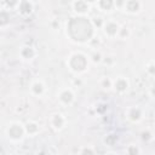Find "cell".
Returning <instances> with one entry per match:
<instances>
[{
  "instance_id": "23",
  "label": "cell",
  "mask_w": 155,
  "mask_h": 155,
  "mask_svg": "<svg viewBox=\"0 0 155 155\" xmlns=\"http://www.w3.org/2000/svg\"><path fill=\"white\" fill-rule=\"evenodd\" d=\"M102 63L105 64V65H108V67H111V65L115 64V58H114V56H111V54H105V56H103Z\"/></svg>"
},
{
  "instance_id": "27",
  "label": "cell",
  "mask_w": 155,
  "mask_h": 155,
  "mask_svg": "<svg viewBox=\"0 0 155 155\" xmlns=\"http://www.w3.org/2000/svg\"><path fill=\"white\" fill-rule=\"evenodd\" d=\"M149 94H150V97L155 98V85L150 86V88H149Z\"/></svg>"
},
{
  "instance_id": "8",
  "label": "cell",
  "mask_w": 155,
  "mask_h": 155,
  "mask_svg": "<svg viewBox=\"0 0 155 155\" xmlns=\"http://www.w3.org/2000/svg\"><path fill=\"white\" fill-rule=\"evenodd\" d=\"M113 90L117 94H125L130 90V80L124 75L113 79Z\"/></svg>"
},
{
  "instance_id": "6",
  "label": "cell",
  "mask_w": 155,
  "mask_h": 155,
  "mask_svg": "<svg viewBox=\"0 0 155 155\" xmlns=\"http://www.w3.org/2000/svg\"><path fill=\"white\" fill-rule=\"evenodd\" d=\"M67 122H68V120H67L65 115L62 113H53L48 119V124H50L51 128L57 132L64 130L67 126Z\"/></svg>"
},
{
  "instance_id": "15",
  "label": "cell",
  "mask_w": 155,
  "mask_h": 155,
  "mask_svg": "<svg viewBox=\"0 0 155 155\" xmlns=\"http://www.w3.org/2000/svg\"><path fill=\"white\" fill-rule=\"evenodd\" d=\"M24 126H25L27 136H29V137H34V136H36V134L40 132V125H39L36 121H34V120L27 121V122L24 124Z\"/></svg>"
},
{
  "instance_id": "5",
  "label": "cell",
  "mask_w": 155,
  "mask_h": 155,
  "mask_svg": "<svg viewBox=\"0 0 155 155\" xmlns=\"http://www.w3.org/2000/svg\"><path fill=\"white\" fill-rule=\"evenodd\" d=\"M120 27H121V24L117 21L110 18V19H105V22L102 27V30L107 38L115 39V38H117V33L120 30Z\"/></svg>"
},
{
  "instance_id": "12",
  "label": "cell",
  "mask_w": 155,
  "mask_h": 155,
  "mask_svg": "<svg viewBox=\"0 0 155 155\" xmlns=\"http://www.w3.org/2000/svg\"><path fill=\"white\" fill-rule=\"evenodd\" d=\"M143 2L140 0H126L124 11L128 15H138L142 11Z\"/></svg>"
},
{
  "instance_id": "14",
  "label": "cell",
  "mask_w": 155,
  "mask_h": 155,
  "mask_svg": "<svg viewBox=\"0 0 155 155\" xmlns=\"http://www.w3.org/2000/svg\"><path fill=\"white\" fill-rule=\"evenodd\" d=\"M96 7L101 12H111L113 10H115L114 0H97Z\"/></svg>"
},
{
  "instance_id": "10",
  "label": "cell",
  "mask_w": 155,
  "mask_h": 155,
  "mask_svg": "<svg viewBox=\"0 0 155 155\" xmlns=\"http://www.w3.org/2000/svg\"><path fill=\"white\" fill-rule=\"evenodd\" d=\"M18 56L23 62H31L38 56V51L31 45H23L18 51Z\"/></svg>"
},
{
  "instance_id": "18",
  "label": "cell",
  "mask_w": 155,
  "mask_h": 155,
  "mask_svg": "<svg viewBox=\"0 0 155 155\" xmlns=\"http://www.w3.org/2000/svg\"><path fill=\"white\" fill-rule=\"evenodd\" d=\"M99 85L103 90H111L113 88V79H110L108 76H104L99 80Z\"/></svg>"
},
{
  "instance_id": "2",
  "label": "cell",
  "mask_w": 155,
  "mask_h": 155,
  "mask_svg": "<svg viewBox=\"0 0 155 155\" xmlns=\"http://www.w3.org/2000/svg\"><path fill=\"white\" fill-rule=\"evenodd\" d=\"M65 64H67L68 70L71 74H74L75 76H81L88 71L91 59H90V56H87L85 52L74 51L68 56Z\"/></svg>"
},
{
  "instance_id": "28",
  "label": "cell",
  "mask_w": 155,
  "mask_h": 155,
  "mask_svg": "<svg viewBox=\"0 0 155 155\" xmlns=\"http://www.w3.org/2000/svg\"><path fill=\"white\" fill-rule=\"evenodd\" d=\"M142 138H143L144 140H148V139H150V138H151V134H150V133H147V136H145V133H143Z\"/></svg>"
},
{
  "instance_id": "20",
  "label": "cell",
  "mask_w": 155,
  "mask_h": 155,
  "mask_svg": "<svg viewBox=\"0 0 155 155\" xmlns=\"http://www.w3.org/2000/svg\"><path fill=\"white\" fill-rule=\"evenodd\" d=\"M91 22H92V24H93V27L97 29H102V27H103V24H104V22H105V19L102 17V16H94V17H92L91 18Z\"/></svg>"
},
{
  "instance_id": "25",
  "label": "cell",
  "mask_w": 155,
  "mask_h": 155,
  "mask_svg": "<svg viewBox=\"0 0 155 155\" xmlns=\"http://www.w3.org/2000/svg\"><path fill=\"white\" fill-rule=\"evenodd\" d=\"M125 4H126V0H114L115 10H120V11H124Z\"/></svg>"
},
{
  "instance_id": "21",
  "label": "cell",
  "mask_w": 155,
  "mask_h": 155,
  "mask_svg": "<svg viewBox=\"0 0 155 155\" xmlns=\"http://www.w3.org/2000/svg\"><path fill=\"white\" fill-rule=\"evenodd\" d=\"M145 73L151 76V78H155V61H149L147 64H145Z\"/></svg>"
},
{
  "instance_id": "29",
  "label": "cell",
  "mask_w": 155,
  "mask_h": 155,
  "mask_svg": "<svg viewBox=\"0 0 155 155\" xmlns=\"http://www.w3.org/2000/svg\"><path fill=\"white\" fill-rule=\"evenodd\" d=\"M88 5H91V6H93V5H96V2H97V0H85Z\"/></svg>"
},
{
  "instance_id": "17",
  "label": "cell",
  "mask_w": 155,
  "mask_h": 155,
  "mask_svg": "<svg viewBox=\"0 0 155 155\" xmlns=\"http://www.w3.org/2000/svg\"><path fill=\"white\" fill-rule=\"evenodd\" d=\"M131 36V29L127 27V25H121L120 27V30L117 33V39L120 40H126Z\"/></svg>"
},
{
  "instance_id": "4",
  "label": "cell",
  "mask_w": 155,
  "mask_h": 155,
  "mask_svg": "<svg viewBox=\"0 0 155 155\" xmlns=\"http://www.w3.org/2000/svg\"><path fill=\"white\" fill-rule=\"evenodd\" d=\"M75 99H76V96H75V92L71 87H63L57 93V101L63 107L73 105Z\"/></svg>"
},
{
  "instance_id": "16",
  "label": "cell",
  "mask_w": 155,
  "mask_h": 155,
  "mask_svg": "<svg viewBox=\"0 0 155 155\" xmlns=\"http://www.w3.org/2000/svg\"><path fill=\"white\" fill-rule=\"evenodd\" d=\"M19 2L21 0H1L2 8H6V10H17Z\"/></svg>"
},
{
  "instance_id": "22",
  "label": "cell",
  "mask_w": 155,
  "mask_h": 155,
  "mask_svg": "<svg viewBox=\"0 0 155 155\" xmlns=\"http://www.w3.org/2000/svg\"><path fill=\"white\" fill-rule=\"evenodd\" d=\"M103 56H104V54H102L99 51H94V52L90 56V59H91V62H92V63H96V64L98 63V64H99V63H102Z\"/></svg>"
},
{
  "instance_id": "9",
  "label": "cell",
  "mask_w": 155,
  "mask_h": 155,
  "mask_svg": "<svg viewBox=\"0 0 155 155\" xmlns=\"http://www.w3.org/2000/svg\"><path fill=\"white\" fill-rule=\"evenodd\" d=\"M29 91L33 97L41 98L46 93V85L41 79H34L29 85Z\"/></svg>"
},
{
  "instance_id": "26",
  "label": "cell",
  "mask_w": 155,
  "mask_h": 155,
  "mask_svg": "<svg viewBox=\"0 0 155 155\" xmlns=\"http://www.w3.org/2000/svg\"><path fill=\"white\" fill-rule=\"evenodd\" d=\"M79 153H80V154H94L96 151H94V149H92V148H81V149L79 150Z\"/></svg>"
},
{
  "instance_id": "7",
  "label": "cell",
  "mask_w": 155,
  "mask_h": 155,
  "mask_svg": "<svg viewBox=\"0 0 155 155\" xmlns=\"http://www.w3.org/2000/svg\"><path fill=\"white\" fill-rule=\"evenodd\" d=\"M125 115H126V119L132 124H139L144 117L143 109L140 107H138V105L128 107L126 109V111H125Z\"/></svg>"
},
{
  "instance_id": "11",
  "label": "cell",
  "mask_w": 155,
  "mask_h": 155,
  "mask_svg": "<svg viewBox=\"0 0 155 155\" xmlns=\"http://www.w3.org/2000/svg\"><path fill=\"white\" fill-rule=\"evenodd\" d=\"M71 10L75 16H87L91 10V5H88L85 0H73Z\"/></svg>"
},
{
  "instance_id": "24",
  "label": "cell",
  "mask_w": 155,
  "mask_h": 155,
  "mask_svg": "<svg viewBox=\"0 0 155 155\" xmlns=\"http://www.w3.org/2000/svg\"><path fill=\"white\" fill-rule=\"evenodd\" d=\"M126 153H128V154H140L142 153V150L139 149V148H137L136 145H128V148L126 149Z\"/></svg>"
},
{
  "instance_id": "1",
  "label": "cell",
  "mask_w": 155,
  "mask_h": 155,
  "mask_svg": "<svg viewBox=\"0 0 155 155\" xmlns=\"http://www.w3.org/2000/svg\"><path fill=\"white\" fill-rule=\"evenodd\" d=\"M94 27L86 16H75L67 22V36L76 44H86L94 36Z\"/></svg>"
},
{
  "instance_id": "13",
  "label": "cell",
  "mask_w": 155,
  "mask_h": 155,
  "mask_svg": "<svg viewBox=\"0 0 155 155\" xmlns=\"http://www.w3.org/2000/svg\"><path fill=\"white\" fill-rule=\"evenodd\" d=\"M34 11V4L31 0H21L18 7H17V12L22 16V17H29Z\"/></svg>"
},
{
  "instance_id": "3",
  "label": "cell",
  "mask_w": 155,
  "mask_h": 155,
  "mask_svg": "<svg viewBox=\"0 0 155 155\" xmlns=\"http://www.w3.org/2000/svg\"><path fill=\"white\" fill-rule=\"evenodd\" d=\"M5 134L11 143H19L27 136L25 126L21 121H10L5 128Z\"/></svg>"
},
{
  "instance_id": "19",
  "label": "cell",
  "mask_w": 155,
  "mask_h": 155,
  "mask_svg": "<svg viewBox=\"0 0 155 155\" xmlns=\"http://www.w3.org/2000/svg\"><path fill=\"white\" fill-rule=\"evenodd\" d=\"M7 19H10V13L7 12L6 8H2V11H1V21H0L1 29H5L6 25L10 24V21H7Z\"/></svg>"
}]
</instances>
